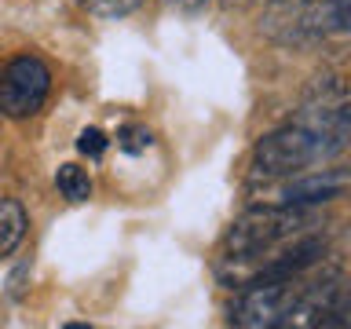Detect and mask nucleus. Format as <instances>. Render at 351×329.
Instances as JSON below:
<instances>
[{"mask_svg": "<svg viewBox=\"0 0 351 329\" xmlns=\"http://www.w3.org/2000/svg\"><path fill=\"white\" fill-rule=\"evenodd\" d=\"M51 92V70L37 55H19L0 73V114L11 121H26L48 103Z\"/></svg>", "mask_w": 351, "mask_h": 329, "instance_id": "nucleus-3", "label": "nucleus"}, {"mask_svg": "<svg viewBox=\"0 0 351 329\" xmlns=\"http://www.w3.org/2000/svg\"><path fill=\"white\" fill-rule=\"evenodd\" d=\"M337 125H340V132H344V136L351 139V95L337 106Z\"/></svg>", "mask_w": 351, "mask_h": 329, "instance_id": "nucleus-12", "label": "nucleus"}, {"mask_svg": "<svg viewBox=\"0 0 351 329\" xmlns=\"http://www.w3.org/2000/svg\"><path fill=\"white\" fill-rule=\"evenodd\" d=\"M77 150H81L84 158H103L106 136H103L99 128H84V132H81V139H77Z\"/></svg>", "mask_w": 351, "mask_h": 329, "instance_id": "nucleus-11", "label": "nucleus"}, {"mask_svg": "<svg viewBox=\"0 0 351 329\" xmlns=\"http://www.w3.org/2000/svg\"><path fill=\"white\" fill-rule=\"evenodd\" d=\"M26 227H29V216L22 202L15 197H0V256H11L22 238H26Z\"/></svg>", "mask_w": 351, "mask_h": 329, "instance_id": "nucleus-6", "label": "nucleus"}, {"mask_svg": "<svg viewBox=\"0 0 351 329\" xmlns=\"http://www.w3.org/2000/svg\"><path fill=\"white\" fill-rule=\"evenodd\" d=\"M117 147L125 150V154L147 150V147H150V132H147V128H139V125H125V128L117 132Z\"/></svg>", "mask_w": 351, "mask_h": 329, "instance_id": "nucleus-10", "label": "nucleus"}, {"mask_svg": "<svg viewBox=\"0 0 351 329\" xmlns=\"http://www.w3.org/2000/svg\"><path fill=\"white\" fill-rule=\"evenodd\" d=\"M172 4H180V8H186V11H194V8H202L205 0H172Z\"/></svg>", "mask_w": 351, "mask_h": 329, "instance_id": "nucleus-13", "label": "nucleus"}, {"mask_svg": "<svg viewBox=\"0 0 351 329\" xmlns=\"http://www.w3.org/2000/svg\"><path fill=\"white\" fill-rule=\"evenodd\" d=\"M304 293L300 278H278V282H249L241 289L238 304L230 307V322L245 329H271L285 326L296 296Z\"/></svg>", "mask_w": 351, "mask_h": 329, "instance_id": "nucleus-4", "label": "nucleus"}, {"mask_svg": "<svg viewBox=\"0 0 351 329\" xmlns=\"http://www.w3.org/2000/svg\"><path fill=\"white\" fill-rule=\"evenodd\" d=\"M340 147H348V136L337 125V106H333L322 110L315 121L263 136L252 150V180H285V175L311 169L315 161L333 158Z\"/></svg>", "mask_w": 351, "mask_h": 329, "instance_id": "nucleus-1", "label": "nucleus"}, {"mask_svg": "<svg viewBox=\"0 0 351 329\" xmlns=\"http://www.w3.org/2000/svg\"><path fill=\"white\" fill-rule=\"evenodd\" d=\"M219 4H227V8H245V4H252V0H219Z\"/></svg>", "mask_w": 351, "mask_h": 329, "instance_id": "nucleus-14", "label": "nucleus"}, {"mask_svg": "<svg viewBox=\"0 0 351 329\" xmlns=\"http://www.w3.org/2000/svg\"><path fill=\"white\" fill-rule=\"evenodd\" d=\"M260 29L274 44H304L322 37L318 0H263Z\"/></svg>", "mask_w": 351, "mask_h": 329, "instance_id": "nucleus-5", "label": "nucleus"}, {"mask_svg": "<svg viewBox=\"0 0 351 329\" xmlns=\"http://www.w3.org/2000/svg\"><path fill=\"white\" fill-rule=\"evenodd\" d=\"M55 186H59V194L66 202H88V197H92V175H88V169H81V164H59Z\"/></svg>", "mask_w": 351, "mask_h": 329, "instance_id": "nucleus-7", "label": "nucleus"}, {"mask_svg": "<svg viewBox=\"0 0 351 329\" xmlns=\"http://www.w3.org/2000/svg\"><path fill=\"white\" fill-rule=\"evenodd\" d=\"M322 33H351V0H318Z\"/></svg>", "mask_w": 351, "mask_h": 329, "instance_id": "nucleus-8", "label": "nucleus"}, {"mask_svg": "<svg viewBox=\"0 0 351 329\" xmlns=\"http://www.w3.org/2000/svg\"><path fill=\"white\" fill-rule=\"evenodd\" d=\"M143 4H147V0H81V8L95 19H125Z\"/></svg>", "mask_w": 351, "mask_h": 329, "instance_id": "nucleus-9", "label": "nucleus"}, {"mask_svg": "<svg viewBox=\"0 0 351 329\" xmlns=\"http://www.w3.org/2000/svg\"><path fill=\"white\" fill-rule=\"evenodd\" d=\"M300 223H307V212L293 205H263L249 208L241 219H234L227 234V260H256L263 252H271L274 245H282L285 238H293Z\"/></svg>", "mask_w": 351, "mask_h": 329, "instance_id": "nucleus-2", "label": "nucleus"}]
</instances>
